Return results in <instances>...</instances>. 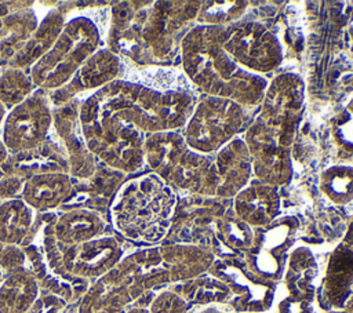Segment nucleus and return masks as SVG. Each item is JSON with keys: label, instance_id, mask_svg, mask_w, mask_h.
<instances>
[{"label": "nucleus", "instance_id": "1", "mask_svg": "<svg viewBox=\"0 0 353 313\" xmlns=\"http://www.w3.org/2000/svg\"><path fill=\"white\" fill-rule=\"evenodd\" d=\"M172 193L154 176L125 190L113 210L116 228L130 239L156 240L165 230L172 211Z\"/></svg>", "mask_w": 353, "mask_h": 313}, {"label": "nucleus", "instance_id": "2", "mask_svg": "<svg viewBox=\"0 0 353 313\" xmlns=\"http://www.w3.org/2000/svg\"><path fill=\"white\" fill-rule=\"evenodd\" d=\"M117 245L110 239L90 240L68 247L61 256V266L79 277H97L105 273L117 259Z\"/></svg>", "mask_w": 353, "mask_h": 313}, {"label": "nucleus", "instance_id": "3", "mask_svg": "<svg viewBox=\"0 0 353 313\" xmlns=\"http://www.w3.org/2000/svg\"><path fill=\"white\" fill-rule=\"evenodd\" d=\"M39 296L33 274L17 270L0 284V313H28Z\"/></svg>", "mask_w": 353, "mask_h": 313}, {"label": "nucleus", "instance_id": "4", "mask_svg": "<svg viewBox=\"0 0 353 313\" xmlns=\"http://www.w3.org/2000/svg\"><path fill=\"white\" fill-rule=\"evenodd\" d=\"M99 232L98 221L91 215H70L65 216L55 226L57 240L68 247L79 245L92 240Z\"/></svg>", "mask_w": 353, "mask_h": 313}, {"label": "nucleus", "instance_id": "5", "mask_svg": "<svg viewBox=\"0 0 353 313\" xmlns=\"http://www.w3.org/2000/svg\"><path fill=\"white\" fill-rule=\"evenodd\" d=\"M30 225V215L21 207L0 210V243H19Z\"/></svg>", "mask_w": 353, "mask_h": 313}, {"label": "nucleus", "instance_id": "6", "mask_svg": "<svg viewBox=\"0 0 353 313\" xmlns=\"http://www.w3.org/2000/svg\"><path fill=\"white\" fill-rule=\"evenodd\" d=\"M77 313H121L120 298L105 283H99L84 295Z\"/></svg>", "mask_w": 353, "mask_h": 313}, {"label": "nucleus", "instance_id": "7", "mask_svg": "<svg viewBox=\"0 0 353 313\" xmlns=\"http://www.w3.org/2000/svg\"><path fill=\"white\" fill-rule=\"evenodd\" d=\"M28 313H77V310L69 309L63 298L52 294L37 298Z\"/></svg>", "mask_w": 353, "mask_h": 313}, {"label": "nucleus", "instance_id": "8", "mask_svg": "<svg viewBox=\"0 0 353 313\" xmlns=\"http://www.w3.org/2000/svg\"><path fill=\"white\" fill-rule=\"evenodd\" d=\"M128 313H145V312H142V310H130Z\"/></svg>", "mask_w": 353, "mask_h": 313}, {"label": "nucleus", "instance_id": "9", "mask_svg": "<svg viewBox=\"0 0 353 313\" xmlns=\"http://www.w3.org/2000/svg\"><path fill=\"white\" fill-rule=\"evenodd\" d=\"M1 281H3V274H1V270H0V284H1Z\"/></svg>", "mask_w": 353, "mask_h": 313}, {"label": "nucleus", "instance_id": "10", "mask_svg": "<svg viewBox=\"0 0 353 313\" xmlns=\"http://www.w3.org/2000/svg\"><path fill=\"white\" fill-rule=\"evenodd\" d=\"M1 252H3V245H1V243H0V255H1Z\"/></svg>", "mask_w": 353, "mask_h": 313}]
</instances>
